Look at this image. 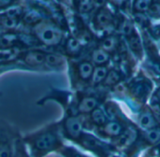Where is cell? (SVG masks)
I'll return each mask as SVG.
<instances>
[{"label":"cell","mask_w":160,"mask_h":157,"mask_svg":"<svg viewBox=\"0 0 160 157\" xmlns=\"http://www.w3.org/2000/svg\"><path fill=\"white\" fill-rule=\"evenodd\" d=\"M30 155L23 143V140H22V136H21L17 142H16V146H15V151H14V154H13V156L12 157H29Z\"/></svg>","instance_id":"15"},{"label":"cell","mask_w":160,"mask_h":157,"mask_svg":"<svg viewBox=\"0 0 160 157\" xmlns=\"http://www.w3.org/2000/svg\"><path fill=\"white\" fill-rule=\"evenodd\" d=\"M65 51L67 54L70 56H75L81 52L82 44L77 38H75L74 37H70L65 43Z\"/></svg>","instance_id":"10"},{"label":"cell","mask_w":160,"mask_h":157,"mask_svg":"<svg viewBox=\"0 0 160 157\" xmlns=\"http://www.w3.org/2000/svg\"><path fill=\"white\" fill-rule=\"evenodd\" d=\"M131 140V133L130 132H126L124 134H122L118 140V142L121 146H126L129 143V141Z\"/></svg>","instance_id":"24"},{"label":"cell","mask_w":160,"mask_h":157,"mask_svg":"<svg viewBox=\"0 0 160 157\" xmlns=\"http://www.w3.org/2000/svg\"><path fill=\"white\" fill-rule=\"evenodd\" d=\"M62 133L65 137L72 140H79L82 137V122L74 115H68L63 121L59 122Z\"/></svg>","instance_id":"5"},{"label":"cell","mask_w":160,"mask_h":157,"mask_svg":"<svg viewBox=\"0 0 160 157\" xmlns=\"http://www.w3.org/2000/svg\"><path fill=\"white\" fill-rule=\"evenodd\" d=\"M92 59L93 61L98 65H103L106 64L109 61V54L108 52H104L103 50H96L92 53Z\"/></svg>","instance_id":"17"},{"label":"cell","mask_w":160,"mask_h":157,"mask_svg":"<svg viewBox=\"0 0 160 157\" xmlns=\"http://www.w3.org/2000/svg\"><path fill=\"white\" fill-rule=\"evenodd\" d=\"M94 7V3L92 1H79L78 2V10L81 13L89 12Z\"/></svg>","instance_id":"20"},{"label":"cell","mask_w":160,"mask_h":157,"mask_svg":"<svg viewBox=\"0 0 160 157\" xmlns=\"http://www.w3.org/2000/svg\"><path fill=\"white\" fill-rule=\"evenodd\" d=\"M104 132L108 136L118 137V136H121V134L123 132V128H122V125L119 123H117V122H111V123L107 124L104 126Z\"/></svg>","instance_id":"12"},{"label":"cell","mask_w":160,"mask_h":157,"mask_svg":"<svg viewBox=\"0 0 160 157\" xmlns=\"http://www.w3.org/2000/svg\"><path fill=\"white\" fill-rule=\"evenodd\" d=\"M151 2L150 1H135L134 2V8L137 11L143 12L146 11L150 7Z\"/></svg>","instance_id":"21"},{"label":"cell","mask_w":160,"mask_h":157,"mask_svg":"<svg viewBox=\"0 0 160 157\" xmlns=\"http://www.w3.org/2000/svg\"><path fill=\"white\" fill-rule=\"evenodd\" d=\"M29 34L36 39L40 48L46 50L60 45L64 37L61 28L48 19L31 26Z\"/></svg>","instance_id":"2"},{"label":"cell","mask_w":160,"mask_h":157,"mask_svg":"<svg viewBox=\"0 0 160 157\" xmlns=\"http://www.w3.org/2000/svg\"><path fill=\"white\" fill-rule=\"evenodd\" d=\"M158 103H159V106H160V94H159V96H158Z\"/></svg>","instance_id":"26"},{"label":"cell","mask_w":160,"mask_h":157,"mask_svg":"<svg viewBox=\"0 0 160 157\" xmlns=\"http://www.w3.org/2000/svg\"><path fill=\"white\" fill-rule=\"evenodd\" d=\"M46 49L31 48L19 51L15 60L30 72H46L44 67Z\"/></svg>","instance_id":"3"},{"label":"cell","mask_w":160,"mask_h":157,"mask_svg":"<svg viewBox=\"0 0 160 157\" xmlns=\"http://www.w3.org/2000/svg\"><path fill=\"white\" fill-rule=\"evenodd\" d=\"M107 75H108L107 68L105 66H98V67H97L94 70L93 75H92V78H91V81L95 84L99 83L100 81H102L103 80L106 79Z\"/></svg>","instance_id":"16"},{"label":"cell","mask_w":160,"mask_h":157,"mask_svg":"<svg viewBox=\"0 0 160 157\" xmlns=\"http://www.w3.org/2000/svg\"><path fill=\"white\" fill-rule=\"evenodd\" d=\"M98 105L97 99L92 96H84L77 105V110L81 113H88L96 110Z\"/></svg>","instance_id":"7"},{"label":"cell","mask_w":160,"mask_h":157,"mask_svg":"<svg viewBox=\"0 0 160 157\" xmlns=\"http://www.w3.org/2000/svg\"><path fill=\"white\" fill-rule=\"evenodd\" d=\"M91 118H92V121L98 125H102L106 123V117H105V114L104 112L99 110V109H96L95 110L92 111V114H91Z\"/></svg>","instance_id":"18"},{"label":"cell","mask_w":160,"mask_h":157,"mask_svg":"<svg viewBox=\"0 0 160 157\" xmlns=\"http://www.w3.org/2000/svg\"><path fill=\"white\" fill-rule=\"evenodd\" d=\"M132 25L128 21H125L122 23V31L125 35H131L132 33Z\"/></svg>","instance_id":"25"},{"label":"cell","mask_w":160,"mask_h":157,"mask_svg":"<svg viewBox=\"0 0 160 157\" xmlns=\"http://www.w3.org/2000/svg\"><path fill=\"white\" fill-rule=\"evenodd\" d=\"M65 65L66 60L60 53L52 50H46L44 62V67L46 69V72L62 70L65 67Z\"/></svg>","instance_id":"6"},{"label":"cell","mask_w":160,"mask_h":157,"mask_svg":"<svg viewBox=\"0 0 160 157\" xmlns=\"http://www.w3.org/2000/svg\"><path fill=\"white\" fill-rule=\"evenodd\" d=\"M139 122H140V125L143 128L150 129L156 126V121L149 112H143L141 115Z\"/></svg>","instance_id":"14"},{"label":"cell","mask_w":160,"mask_h":157,"mask_svg":"<svg viewBox=\"0 0 160 157\" xmlns=\"http://www.w3.org/2000/svg\"><path fill=\"white\" fill-rule=\"evenodd\" d=\"M94 72V67L91 63L89 62H82L77 65L76 66V73L78 77L82 81H87L92 78Z\"/></svg>","instance_id":"9"},{"label":"cell","mask_w":160,"mask_h":157,"mask_svg":"<svg viewBox=\"0 0 160 157\" xmlns=\"http://www.w3.org/2000/svg\"><path fill=\"white\" fill-rule=\"evenodd\" d=\"M60 123H51L22 137L23 143L32 157H43L60 149Z\"/></svg>","instance_id":"1"},{"label":"cell","mask_w":160,"mask_h":157,"mask_svg":"<svg viewBox=\"0 0 160 157\" xmlns=\"http://www.w3.org/2000/svg\"><path fill=\"white\" fill-rule=\"evenodd\" d=\"M129 43H130L131 49H132L135 52H142L141 43H140L139 37H138L137 36H131V37H130Z\"/></svg>","instance_id":"23"},{"label":"cell","mask_w":160,"mask_h":157,"mask_svg":"<svg viewBox=\"0 0 160 157\" xmlns=\"http://www.w3.org/2000/svg\"><path fill=\"white\" fill-rule=\"evenodd\" d=\"M22 135L15 125L0 119V157H12L18 139Z\"/></svg>","instance_id":"4"},{"label":"cell","mask_w":160,"mask_h":157,"mask_svg":"<svg viewBox=\"0 0 160 157\" xmlns=\"http://www.w3.org/2000/svg\"><path fill=\"white\" fill-rule=\"evenodd\" d=\"M13 70H22V71H27L24 66H22L20 63H18L15 59L12 61L5 62V63H0V76H2L4 73L10 72ZM2 94L0 93V97Z\"/></svg>","instance_id":"11"},{"label":"cell","mask_w":160,"mask_h":157,"mask_svg":"<svg viewBox=\"0 0 160 157\" xmlns=\"http://www.w3.org/2000/svg\"><path fill=\"white\" fill-rule=\"evenodd\" d=\"M147 140L150 143H156L160 140V130L158 129H153L147 134Z\"/></svg>","instance_id":"22"},{"label":"cell","mask_w":160,"mask_h":157,"mask_svg":"<svg viewBox=\"0 0 160 157\" xmlns=\"http://www.w3.org/2000/svg\"><path fill=\"white\" fill-rule=\"evenodd\" d=\"M112 16L111 12L106 8H102L98 12V14L95 17L96 26L99 29H103L112 22Z\"/></svg>","instance_id":"8"},{"label":"cell","mask_w":160,"mask_h":157,"mask_svg":"<svg viewBox=\"0 0 160 157\" xmlns=\"http://www.w3.org/2000/svg\"><path fill=\"white\" fill-rule=\"evenodd\" d=\"M117 38L114 36H110L103 39V41L101 42V50H103L106 52H113L117 47Z\"/></svg>","instance_id":"13"},{"label":"cell","mask_w":160,"mask_h":157,"mask_svg":"<svg viewBox=\"0 0 160 157\" xmlns=\"http://www.w3.org/2000/svg\"><path fill=\"white\" fill-rule=\"evenodd\" d=\"M120 80H121L120 74H119L117 71H115V70H111V71L108 73L106 79L104 80V82H105L106 85L112 86V85H114V84H116L117 82H119Z\"/></svg>","instance_id":"19"}]
</instances>
